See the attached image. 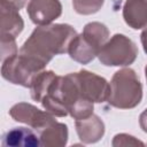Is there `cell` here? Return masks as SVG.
Instances as JSON below:
<instances>
[{
	"instance_id": "obj_1",
	"label": "cell",
	"mask_w": 147,
	"mask_h": 147,
	"mask_svg": "<svg viewBox=\"0 0 147 147\" xmlns=\"http://www.w3.org/2000/svg\"><path fill=\"white\" fill-rule=\"evenodd\" d=\"M40 141L37 134L26 127H14L2 138V146H39Z\"/></svg>"
},
{
	"instance_id": "obj_4",
	"label": "cell",
	"mask_w": 147,
	"mask_h": 147,
	"mask_svg": "<svg viewBox=\"0 0 147 147\" xmlns=\"http://www.w3.org/2000/svg\"><path fill=\"white\" fill-rule=\"evenodd\" d=\"M140 125L145 132H147V110L141 115L140 117Z\"/></svg>"
},
{
	"instance_id": "obj_3",
	"label": "cell",
	"mask_w": 147,
	"mask_h": 147,
	"mask_svg": "<svg viewBox=\"0 0 147 147\" xmlns=\"http://www.w3.org/2000/svg\"><path fill=\"white\" fill-rule=\"evenodd\" d=\"M68 131L63 124H54L48 127L40 138V145L42 146H63L67 144Z\"/></svg>"
},
{
	"instance_id": "obj_2",
	"label": "cell",
	"mask_w": 147,
	"mask_h": 147,
	"mask_svg": "<svg viewBox=\"0 0 147 147\" xmlns=\"http://www.w3.org/2000/svg\"><path fill=\"white\" fill-rule=\"evenodd\" d=\"M28 109H29V106H28ZM11 116L16 118L15 121L25 122L34 127H41L42 125H48L54 123L51 116H48L47 114H42L41 111H39L33 107H31V110H28L24 113L18 106H16L11 109Z\"/></svg>"
}]
</instances>
